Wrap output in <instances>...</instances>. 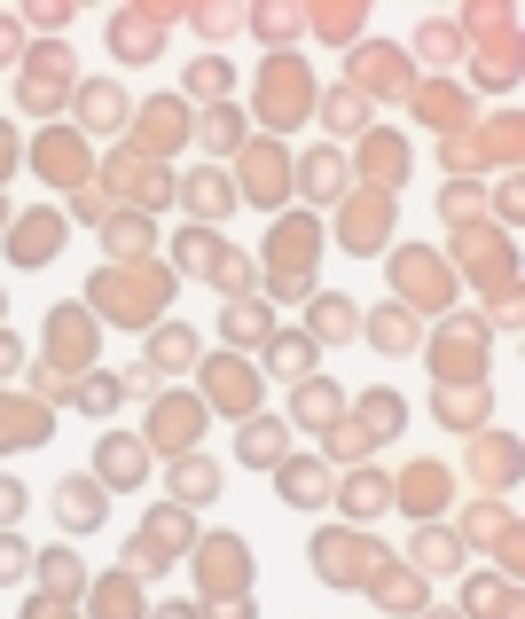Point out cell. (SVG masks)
Here are the masks:
<instances>
[{
	"label": "cell",
	"mask_w": 525,
	"mask_h": 619,
	"mask_svg": "<svg viewBox=\"0 0 525 619\" xmlns=\"http://www.w3.org/2000/svg\"><path fill=\"white\" fill-rule=\"evenodd\" d=\"M8 572H24V549H16V541H0V580H8Z\"/></svg>",
	"instance_id": "cell-1"
}]
</instances>
